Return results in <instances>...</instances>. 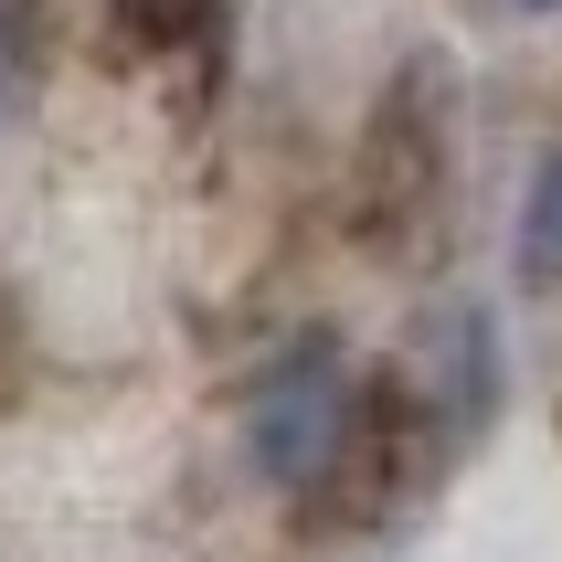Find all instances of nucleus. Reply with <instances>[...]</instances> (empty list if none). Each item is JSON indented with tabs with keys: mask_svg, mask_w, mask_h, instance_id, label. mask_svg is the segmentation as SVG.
I'll use <instances>...</instances> for the list:
<instances>
[{
	"mask_svg": "<svg viewBox=\"0 0 562 562\" xmlns=\"http://www.w3.org/2000/svg\"><path fill=\"white\" fill-rule=\"evenodd\" d=\"M350 425H361V372L340 340H286L245 393V468L266 488H308L340 468Z\"/></svg>",
	"mask_w": 562,
	"mask_h": 562,
	"instance_id": "obj_1",
	"label": "nucleus"
},
{
	"mask_svg": "<svg viewBox=\"0 0 562 562\" xmlns=\"http://www.w3.org/2000/svg\"><path fill=\"white\" fill-rule=\"evenodd\" d=\"M520 277L562 286V149L531 170V191H520Z\"/></svg>",
	"mask_w": 562,
	"mask_h": 562,
	"instance_id": "obj_2",
	"label": "nucleus"
},
{
	"mask_svg": "<svg viewBox=\"0 0 562 562\" xmlns=\"http://www.w3.org/2000/svg\"><path fill=\"white\" fill-rule=\"evenodd\" d=\"M32 75H43V22L32 0H0V127L32 106Z\"/></svg>",
	"mask_w": 562,
	"mask_h": 562,
	"instance_id": "obj_3",
	"label": "nucleus"
},
{
	"mask_svg": "<svg viewBox=\"0 0 562 562\" xmlns=\"http://www.w3.org/2000/svg\"><path fill=\"white\" fill-rule=\"evenodd\" d=\"M509 11H531V22H552V11H562V0H509Z\"/></svg>",
	"mask_w": 562,
	"mask_h": 562,
	"instance_id": "obj_4",
	"label": "nucleus"
}]
</instances>
